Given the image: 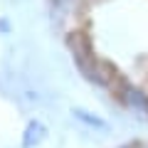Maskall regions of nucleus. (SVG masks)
Masks as SVG:
<instances>
[{
    "label": "nucleus",
    "mask_w": 148,
    "mask_h": 148,
    "mask_svg": "<svg viewBox=\"0 0 148 148\" xmlns=\"http://www.w3.org/2000/svg\"><path fill=\"white\" fill-rule=\"evenodd\" d=\"M77 67L148 119V0H52Z\"/></svg>",
    "instance_id": "obj_1"
},
{
    "label": "nucleus",
    "mask_w": 148,
    "mask_h": 148,
    "mask_svg": "<svg viewBox=\"0 0 148 148\" xmlns=\"http://www.w3.org/2000/svg\"><path fill=\"white\" fill-rule=\"evenodd\" d=\"M45 138V128L40 123H30L27 126V133H25V148H30L32 143H40Z\"/></svg>",
    "instance_id": "obj_2"
},
{
    "label": "nucleus",
    "mask_w": 148,
    "mask_h": 148,
    "mask_svg": "<svg viewBox=\"0 0 148 148\" xmlns=\"http://www.w3.org/2000/svg\"><path fill=\"white\" fill-rule=\"evenodd\" d=\"M123 148H148V141H136V143H128Z\"/></svg>",
    "instance_id": "obj_3"
}]
</instances>
